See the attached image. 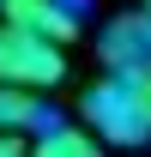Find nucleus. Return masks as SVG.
I'll list each match as a JSON object with an SVG mask.
<instances>
[{
	"mask_svg": "<svg viewBox=\"0 0 151 157\" xmlns=\"http://www.w3.org/2000/svg\"><path fill=\"white\" fill-rule=\"evenodd\" d=\"M139 6H145V12H151V0H139Z\"/></svg>",
	"mask_w": 151,
	"mask_h": 157,
	"instance_id": "8",
	"label": "nucleus"
},
{
	"mask_svg": "<svg viewBox=\"0 0 151 157\" xmlns=\"http://www.w3.org/2000/svg\"><path fill=\"white\" fill-rule=\"evenodd\" d=\"M85 127H97V139H109V145H145V127H139V115H133L127 103V85H121V73L97 78L91 91H85Z\"/></svg>",
	"mask_w": 151,
	"mask_h": 157,
	"instance_id": "2",
	"label": "nucleus"
},
{
	"mask_svg": "<svg viewBox=\"0 0 151 157\" xmlns=\"http://www.w3.org/2000/svg\"><path fill=\"white\" fill-rule=\"evenodd\" d=\"M97 55L109 73H133V67H151V12L145 6H133L121 18L103 24V36H97Z\"/></svg>",
	"mask_w": 151,
	"mask_h": 157,
	"instance_id": "4",
	"label": "nucleus"
},
{
	"mask_svg": "<svg viewBox=\"0 0 151 157\" xmlns=\"http://www.w3.org/2000/svg\"><path fill=\"white\" fill-rule=\"evenodd\" d=\"M0 78L6 85H24V91H55L67 78V48L0 18Z\"/></svg>",
	"mask_w": 151,
	"mask_h": 157,
	"instance_id": "1",
	"label": "nucleus"
},
{
	"mask_svg": "<svg viewBox=\"0 0 151 157\" xmlns=\"http://www.w3.org/2000/svg\"><path fill=\"white\" fill-rule=\"evenodd\" d=\"M42 97L24 91V85H6L0 78V133H24V127H42Z\"/></svg>",
	"mask_w": 151,
	"mask_h": 157,
	"instance_id": "5",
	"label": "nucleus"
},
{
	"mask_svg": "<svg viewBox=\"0 0 151 157\" xmlns=\"http://www.w3.org/2000/svg\"><path fill=\"white\" fill-rule=\"evenodd\" d=\"M0 18L67 48L79 36V24H85V0H0Z\"/></svg>",
	"mask_w": 151,
	"mask_h": 157,
	"instance_id": "3",
	"label": "nucleus"
},
{
	"mask_svg": "<svg viewBox=\"0 0 151 157\" xmlns=\"http://www.w3.org/2000/svg\"><path fill=\"white\" fill-rule=\"evenodd\" d=\"M37 151H42V157H91V151H97V133H79V127L42 121V133H37Z\"/></svg>",
	"mask_w": 151,
	"mask_h": 157,
	"instance_id": "6",
	"label": "nucleus"
},
{
	"mask_svg": "<svg viewBox=\"0 0 151 157\" xmlns=\"http://www.w3.org/2000/svg\"><path fill=\"white\" fill-rule=\"evenodd\" d=\"M24 151V133H0V157H18Z\"/></svg>",
	"mask_w": 151,
	"mask_h": 157,
	"instance_id": "7",
	"label": "nucleus"
}]
</instances>
